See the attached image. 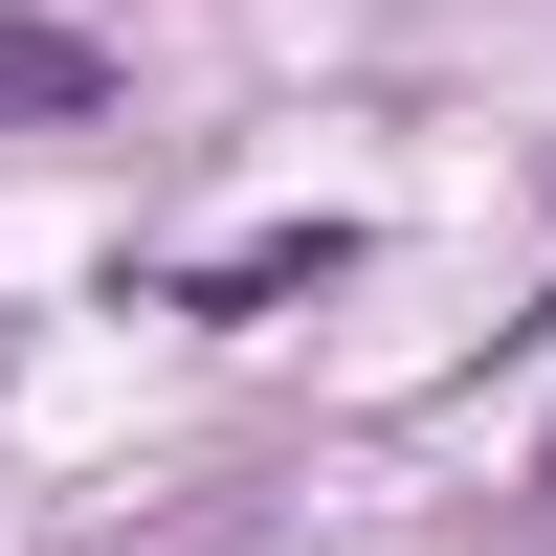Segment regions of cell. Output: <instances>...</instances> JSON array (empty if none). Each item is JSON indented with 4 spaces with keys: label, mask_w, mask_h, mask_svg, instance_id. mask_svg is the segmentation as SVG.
I'll list each match as a JSON object with an SVG mask.
<instances>
[{
    "label": "cell",
    "mask_w": 556,
    "mask_h": 556,
    "mask_svg": "<svg viewBox=\"0 0 556 556\" xmlns=\"http://www.w3.org/2000/svg\"><path fill=\"white\" fill-rule=\"evenodd\" d=\"M334 267H356V223H267V245L178 267V312H290V290H334Z\"/></svg>",
    "instance_id": "6da1fadb"
},
{
    "label": "cell",
    "mask_w": 556,
    "mask_h": 556,
    "mask_svg": "<svg viewBox=\"0 0 556 556\" xmlns=\"http://www.w3.org/2000/svg\"><path fill=\"white\" fill-rule=\"evenodd\" d=\"M67 112H112V45L89 23H0V134H67Z\"/></svg>",
    "instance_id": "7a4b0ae2"
}]
</instances>
